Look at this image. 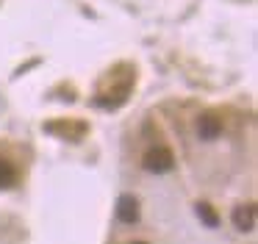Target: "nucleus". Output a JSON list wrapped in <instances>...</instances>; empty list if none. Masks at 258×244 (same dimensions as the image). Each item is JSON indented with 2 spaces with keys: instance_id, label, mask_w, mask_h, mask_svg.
Returning <instances> with one entry per match:
<instances>
[{
  "instance_id": "obj_1",
  "label": "nucleus",
  "mask_w": 258,
  "mask_h": 244,
  "mask_svg": "<svg viewBox=\"0 0 258 244\" xmlns=\"http://www.w3.org/2000/svg\"><path fill=\"white\" fill-rule=\"evenodd\" d=\"M142 164H145L147 172H169L175 166L172 150H169V147H153V150H147L145 158H142Z\"/></svg>"
},
{
  "instance_id": "obj_2",
  "label": "nucleus",
  "mask_w": 258,
  "mask_h": 244,
  "mask_svg": "<svg viewBox=\"0 0 258 244\" xmlns=\"http://www.w3.org/2000/svg\"><path fill=\"white\" fill-rule=\"evenodd\" d=\"M219 133H222V119L217 114H200V119H197V136L211 142Z\"/></svg>"
},
{
  "instance_id": "obj_3",
  "label": "nucleus",
  "mask_w": 258,
  "mask_h": 244,
  "mask_svg": "<svg viewBox=\"0 0 258 244\" xmlns=\"http://www.w3.org/2000/svg\"><path fill=\"white\" fill-rule=\"evenodd\" d=\"M233 225L239 227V230H252V227H255V205H250V203L239 205V208L233 211Z\"/></svg>"
},
{
  "instance_id": "obj_4",
  "label": "nucleus",
  "mask_w": 258,
  "mask_h": 244,
  "mask_svg": "<svg viewBox=\"0 0 258 244\" xmlns=\"http://www.w3.org/2000/svg\"><path fill=\"white\" fill-rule=\"evenodd\" d=\"M117 216H119L122 222H136V219H139V205H136V200L131 197V194L119 197V203H117Z\"/></svg>"
},
{
  "instance_id": "obj_5",
  "label": "nucleus",
  "mask_w": 258,
  "mask_h": 244,
  "mask_svg": "<svg viewBox=\"0 0 258 244\" xmlns=\"http://www.w3.org/2000/svg\"><path fill=\"white\" fill-rule=\"evenodd\" d=\"M17 183V169H14L12 161L0 158V189H12Z\"/></svg>"
},
{
  "instance_id": "obj_6",
  "label": "nucleus",
  "mask_w": 258,
  "mask_h": 244,
  "mask_svg": "<svg viewBox=\"0 0 258 244\" xmlns=\"http://www.w3.org/2000/svg\"><path fill=\"white\" fill-rule=\"evenodd\" d=\"M197 216H200V219L206 222L208 227H217V225H219V216H217V211H214L208 203H197Z\"/></svg>"
},
{
  "instance_id": "obj_7",
  "label": "nucleus",
  "mask_w": 258,
  "mask_h": 244,
  "mask_svg": "<svg viewBox=\"0 0 258 244\" xmlns=\"http://www.w3.org/2000/svg\"><path fill=\"white\" fill-rule=\"evenodd\" d=\"M136 244H142V241H136Z\"/></svg>"
}]
</instances>
